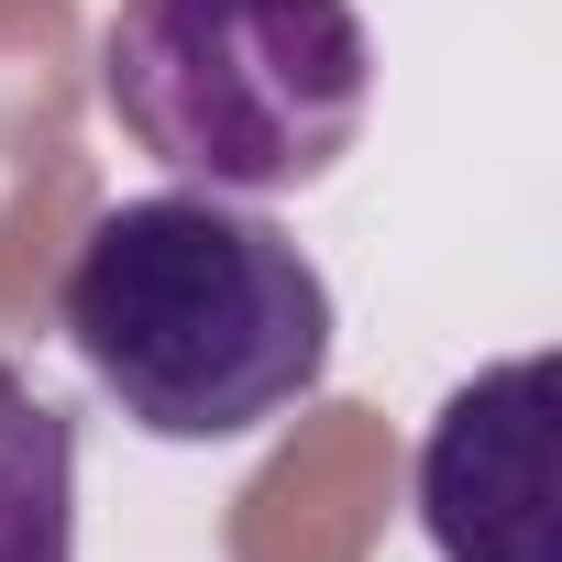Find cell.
Returning a JSON list of instances; mask_svg holds the SVG:
<instances>
[{"label":"cell","mask_w":562,"mask_h":562,"mask_svg":"<svg viewBox=\"0 0 562 562\" xmlns=\"http://www.w3.org/2000/svg\"><path fill=\"white\" fill-rule=\"evenodd\" d=\"M56 331L144 441H254L331 375V276L221 188H155L89 221Z\"/></svg>","instance_id":"obj_1"},{"label":"cell","mask_w":562,"mask_h":562,"mask_svg":"<svg viewBox=\"0 0 562 562\" xmlns=\"http://www.w3.org/2000/svg\"><path fill=\"white\" fill-rule=\"evenodd\" d=\"M111 122L221 199L321 188L375 100V34L353 0H122L100 23Z\"/></svg>","instance_id":"obj_2"},{"label":"cell","mask_w":562,"mask_h":562,"mask_svg":"<svg viewBox=\"0 0 562 562\" xmlns=\"http://www.w3.org/2000/svg\"><path fill=\"white\" fill-rule=\"evenodd\" d=\"M551 353H507L441 397L419 430V529L441 562H551Z\"/></svg>","instance_id":"obj_3"},{"label":"cell","mask_w":562,"mask_h":562,"mask_svg":"<svg viewBox=\"0 0 562 562\" xmlns=\"http://www.w3.org/2000/svg\"><path fill=\"white\" fill-rule=\"evenodd\" d=\"M0 562H78V419L0 353Z\"/></svg>","instance_id":"obj_4"}]
</instances>
